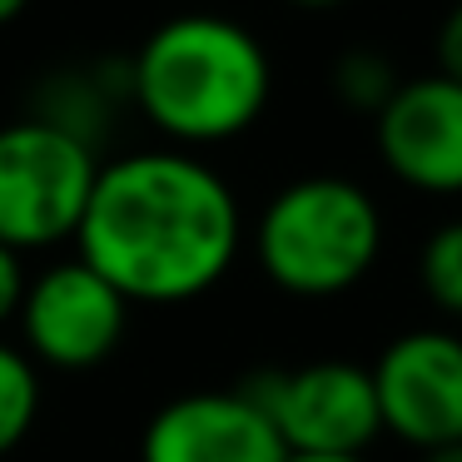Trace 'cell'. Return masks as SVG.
Instances as JSON below:
<instances>
[{"label": "cell", "instance_id": "14", "mask_svg": "<svg viewBox=\"0 0 462 462\" xmlns=\"http://www.w3.org/2000/svg\"><path fill=\"white\" fill-rule=\"evenodd\" d=\"M438 70L452 75V80H462V0L438 25Z\"/></svg>", "mask_w": 462, "mask_h": 462}, {"label": "cell", "instance_id": "6", "mask_svg": "<svg viewBox=\"0 0 462 462\" xmlns=\"http://www.w3.org/2000/svg\"><path fill=\"white\" fill-rule=\"evenodd\" d=\"M25 358L60 373H85L120 348L130 328V299L80 259L51 263L25 283L21 299Z\"/></svg>", "mask_w": 462, "mask_h": 462}, {"label": "cell", "instance_id": "15", "mask_svg": "<svg viewBox=\"0 0 462 462\" xmlns=\"http://www.w3.org/2000/svg\"><path fill=\"white\" fill-rule=\"evenodd\" d=\"M422 462H462V442H442V448H428Z\"/></svg>", "mask_w": 462, "mask_h": 462}, {"label": "cell", "instance_id": "13", "mask_svg": "<svg viewBox=\"0 0 462 462\" xmlns=\"http://www.w3.org/2000/svg\"><path fill=\"white\" fill-rule=\"evenodd\" d=\"M25 263L15 249H5L0 244V323H11L15 313H21V299H25Z\"/></svg>", "mask_w": 462, "mask_h": 462}, {"label": "cell", "instance_id": "1", "mask_svg": "<svg viewBox=\"0 0 462 462\" xmlns=\"http://www.w3.org/2000/svg\"><path fill=\"white\" fill-rule=\"evenodd\" d=\"M75 244L130 303H189L234 269L244 209L199 154L140 150L100 164Z\"/></svg>", "mask_w": 462, "mask_h": 462}, {"label": "cell", "instance_id": "12", "mask_svg": "<svg viewBox=\"0 0 462 462\" xmlns=\"http://www.w3.org/2000/svg\"><path fill=\"white\" fill-rule=\"evenodd\" d=\"M418 283L428 303L448 319H462V219H448L422 239L418 249Z\"/></svg>", "mask_w": 462, "mask_h": 462}, {"label": "cell", "instance_id": "17", "mask_svg": "<svg viewBox=\"0 0 462 462\" xmlns=\"http://www.w3.org/2000/svg\"><path fill=\"white\" fill-rule=\"evenodd\" d=\"M293 5H303V11H338L348 0H293Z\"/></svg>", "mask_w": 462, "mask_h": 462}, {"label": "cell", "instance_id": "5", "mask_svg": "<svg viewBox=\"0 0 462 462\" xmlns=\"http://www.w3.org/2000/svg\"><path fill=\"white\" fill-rule=\"evenodd\" d=\"M239 388L263 408L283 452L299 457H363L368 442L383 432L373 373L348 358L269 368Z\"/></svg>", "mask_w": 462, "mask_h": 462}, {"label": "cell", "instance_id": "4", "mask_svg": "<svg viewBox=\"0 0 462 462\" xmlns=\"http://www.w3.org/2000/svg\"><path fill=\"white\" fill-rule=\"evenodd\" d=\"M95 174V144L65 134L60 125L35 115L0 125V244L31 254L75 239Z\"/></svg>", "mask_w": 462, "mask_h": 462}, {"label": "cell", "instance_id": "18", "mask_svg": "<svg viewBox=\"0 0 462 462\" xmlns=\"http://www.w3.org/2000/svg\"><path fill=\"white\" fill-rule=\"evenodd\" d=\"M283 462H368V457H299V452H289Z\"/></svg>", "mask_w": 462, "mask_h": 462}, {"label": "cell", "instance_id": "8", "mask_svg": "<svg viewBox=\"0 0 462 462\" xmlns=\"http://www.w3.org/2000/svg\"><path fill=\"white\" fill-rule=\"evenodd\" d=\"M378 160L402 189L428 199H462V80L412 75L373 115Z\"/></svg>", "mask_w": 462, "mask_h": 462}, {"label": "cell", "instance_id": "3", "mask_svg": "<svg viewBox=\"0 0 462 462\" xmlns=\"http://www.w3.org/2000/svg\"><path fill=\"white\" fill-rule=\"evenodd\" d=\"M383 254V209L348 174H303L263 204L254 259L293 299H338L358 289Z\"/></svg>", "mask_w": 462, "mask_h": 462}, {"label": "cell", "instance_id": "9", "mask_svg": "<svg viewBox=\"0 0 462 462\" xmlns=\"http://www.w3.org/2000/svg\"><path fill=\"white\" fill-rule=\"evenodd\" d=\"M279 432L244 388L170 398L140 438V462H283Z\"/></svg>", "mask_w": 462, "mask_h": 462}, {"label": "cell", "instance_id": "7", "mask_svg": "<svg viewBox=\"0 0 462 462\" xmlns=\"http://www.w3.org/2000/svg\"><path fill=\"white\" fill-rule=\"evenodd\" d=\"M368 373L383 432L418 452L462 442V333L408 328L378 353Z\"/></svg>", "mask_w": 462, "mask_h": 462}, {"label": "cell", "instance_id": "16", "mask_svg": "<svg viewBox=\"0 0 462 462\" xmlns=\"http://www.w3.org/2000/svg\"><path fill=\"white\" fill-rule=\"evenodd\" d=\"M25 5H31V0H0V25L21 21V15H25Z\"/></svg>", "mask_w": 462, "mask_h": 462}, {"label": "cell", "instance_id": "11", "mask_svg": "<svg viewBox=\"0 0 462 462\" xmlns=\"http://www.w3.org/2000/svg\"><path fill=\"white\" fill-rule=\"evenodd\" d=\"M35 418H41V373L25 348L0 343V457L31 438Z\"/></svg>", "mask_w": 462, "mask_h": 462}, {"label": "cell", "instance_id": "2", "mask_svg": "<svg viewBox=\"0 0 462 462\" xmlns=\"http://www.w3.org/2000/svg\"><path fill=\"white\" fill-rule=\"evenodd\" d=\"M130 100L174 144H224L259 125L273 95L263 41L229 15H174L130 55Z\"/></svg>", "mask_w": 462, "mask_h": 462}, {"label": "cell", "instance_id": "10", "mask_svg": "<svg viewBox=\"0 0 462 462\" xmlns=\"http://www.w3.org/2000/svg\"><path fill=\"white\" fill-rule=\"evenodd\" d=\"M328 85H333L343 110L378 115L383 105L393 100V90L402 85V75H398V65H393V55L373 51V45H353V51H343L338 60H333Z\"/></svg>", "mask_w": 462, "mask_h": 462}]
</instances>
